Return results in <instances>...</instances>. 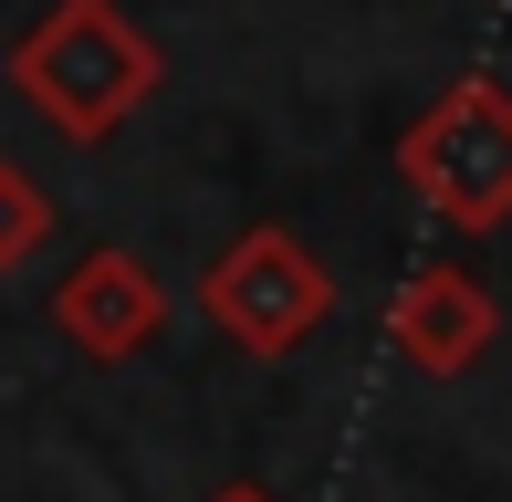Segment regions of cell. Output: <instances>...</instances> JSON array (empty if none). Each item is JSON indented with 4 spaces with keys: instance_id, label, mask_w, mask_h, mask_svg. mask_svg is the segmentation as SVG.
I'll list each match as a JSON object with an SVG mask.
<instances>
[{
    "instance_id": "cell-1",
    "label": "cell",
    "mask_w": 512,
    "mask_h": 502,
    "mask_svg": "<svg viewBox=\"0 0 512 502\" xmlns=\"http://www.w3.org/2000/svg\"><path fill=\"white\" fill-rule=\"evenodd\" d=\"M157 74H168V53H157L115 0H53V11L11 42L21 105L53 136H74V147H105V136L157 95Z\"/></svg>"
},
{
    "instance_id": "cell-2",
    "label": "cell",
    "mask_w": 512,
    "mask_h": 502,
    "mask_svg": "<svg viewBox=\"0 0 512 502\" xmlns=\"http://www.w3.org/2000/svg\"><path fill=\"white\" fill-rule=\"evenodd\" d=\"M398 178L439 231H502L512 220V84L460 74L398 126Z\"/></svg>"
},
{
    "instance_id": "cell-3",
    "label": "cell",
    "mask_w": 512,
    "mask_h": 502,
    "mask_svg": "<svg viewBox=\"0 0 512 502\" xmlns=\"http://www.w3.org/2000/svg\"><path fill=\"white\" fill-rule=\"evenodd\" d=\"M199 314H209L241 356H293V346H314V335L335 325V272H324V251H314L304 231L251 220L230 251H209Z\"/></svg>"
},
{
    "instance_id": "cell-4",
    "label": "cell",
    "mask_w": 512,
    "mask_h": 502,
    "mask_svg": "<svg viewBox=\"0 0 512 502\" xmlns=\"http://www.w3.org/2000/svg\"><path fill=\"white\" fill-rule=\"evenodd\" d=\"M53 325H63V346H74L84 367H126V356H147L157 335H168V283H157L126 241H95L53 283Z\"/></svg>"
},
{
    "instance_id": "cell-5",
    "label": "cell",
    "mask_w": 512,
    "mask_h": 502,
    "mask_svg": "<svg viewBox=\"0 0 512 502\" xmlns=\"http://www.w3.org/2000/svg\"><path fill=\"white\" fill-rule=\"evenodd\" d=\"M502 335V304L492 283H481L471 262H418L398 293H387V346H398V367L418 377H471L481 356H492Z\"/></svg>"
},
{
    "instance_id": "cell-6",
    "label": "cell",
    "mask_w": 512,
    "mask_h": 502,
    "mask_svg": "<svg viewBox=\"0 0 512 502\" xmlns=\"http://www.w3.org/2000/svg\"><path fill=\"white\" fill-rule=\"evenodd\" d=\"M42 241H53V199H42L32 168H11V157H0V272H21Z\"/></svg>"
},
{
    "instance_id": "cell-7",
    "label": "cell",
    "mask_w": 512,
    "mask_h": 502,
    "mask_svg": "<svg viewBox=\"0 0 512 502\" xmlns=\"http://www.w3.org/2000/svg\"><path fill=\"white\" fill-rule=\"evenodd\" d=\"M209 502H283V492H272V482H220Z\"/></svg>"
}]
</instances>
